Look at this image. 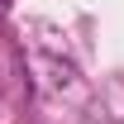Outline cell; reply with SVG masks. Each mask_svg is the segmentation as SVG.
I'll use <instances>...</instances> for the list:
<instances>
[{"instance_id": "6da1fadb", "label": "cell", "mask_w": 124, "mask_h": 124, "mask_svg": "<svg viewBox=\"0 0 124 124\" xmlns=\"http://www.w3.org/2000/svg\"><path fill=\"white\" fill-rule=\"evenodd\" d=\"M5 10H10V0H0V15H5Z\"/></svg>"}]
</instances>
